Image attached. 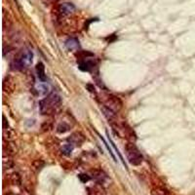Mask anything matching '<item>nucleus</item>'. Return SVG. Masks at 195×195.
Returning <instances> with one entry per match:
<instances>
[{
  "mask_svg": "<svg viewBox=\"0 0 195 195\" xmlns=\"http://www.w3.org/2000/svg\"><path fill=\"white\" fill-rule=\"evenodd\" d=\"M74 10H75V7L70 2H64V3L61 4L60 7H59V11L62 16H67V15L73 13Z\"/></svg>",
  "mask_w": 195,
  "mask_h": 195,
  "instance_id": "5",
  "label": "nucleus"
},
{
  "mask_svg": "<svg viewBox=\"0 0 195 195\" xmlns=\"http://www.w3.org/2000/svg\"><path fill=\"white\" fill-rule=\"evenodd\" d=\"M93 178H94V180L96 182H98V183H103V182L106 181V179H107V177L106 175L102 172V171H95L94 173H93Z\"/></svg>",
  "mask_w": 195,
  "mask_h": 195,
  "instance_id": "9",
  "label": "nucleus"
},
{
  "mask_svg": "<svg viewBox=\"0 0 195 195\" xmlns=\"http://www.w3.org/2000/svg\"><path fill=\"white\" fill-rule=\"evenodd\" d=\"M68 142H70V143H72L74 146L75 145H81V143L84 141V138H83V136H81L80 134H78V133H76V134H73L68 140H67Z\"/></svg>",
  "mask_w": 195,
  "mask_h": 195,
  "instance_id": "8",
  "label": "nucleus"
},
{
  "mask_svg": "<svg viewBox=\"0 0 195 195\" xmlns=\"http://www.w3.org/2000/svg\"><path fill=\"white\" fill-rule=\"evenodd\" d=\"M78 177H79V180H80V181H81L82 182H84V183L90 181V177H89V176H87V175L81 174V175H79Z\"/></svg>",
  "mask_w": 195,
  "mask_h": 195,
  "instance_id": "11",
  "label": "nucleus"
},
{
  "mask_svg": "<svg viewBox=\"0 0 195 195\" xmlns=\"http://www.w3.org/2000/svg\"><path fill=\"white\" fill-rule=\"evenodd\" d=\"M103 105L106 106L107 108L111 109L112 111H118L122 106V102L120 101V100L117 98V97H114V96H111V95H107L103 101Z\"/></svg>",
  "mask_w": 195,
  "mask_h": 195,
  "instance_id": "4",
  "label": "nucleus"
},
{
  "mask_svg": "<svg viewBox=\"0 0 195 195\" xmlns=\"http://www.w3.org/2000/svg\"><path fill=\"white\" fill-rule=\"evenodd\" d=\"M66 47L69 51H76L79 49V41L76 38H69L66 41Z\"/></svg>",
  "mask_w": 195,
  "mask_h": 195,
  "instance_id": "7",
  "label": "nucleus"
},
{
  "mask_svg": "<svg viewBox=\"0 0 195 195\" xmlns=\"http://www.w3.org/2000/svg\"><path fill=\"white\" fill-rule=\"evenodd\" d=\"M36 73L37 77L41 82H45L46 81V73H45V67L42 62H38L36 64Z\"/></svg>",
  "mask_w": 195,
  "mask_h": 195,
  "instance_id": "6",
  "label": "nucleus"
},
{
  "mask_svg": "<svg viewBox=\"0 0 195 195\" xmlns=\"http://www.w3.org/2000/svg\"><path fill=\"white\" fill-rule=\"evenodd\" d=\"M68 131V127L66 126L64 124H61V125H59V127H58V132H60V133H64V132H67Z\"/></svg>",
  "mask_w": 195,
  "mask_h": 195,
  "instance_id": "12",
  "label": "nucleus"
},
{
  "mask_svg": "<svg viewBox=\"0 0 195 195\" xmlns=\"http://www.w3.org/2000/svg\"><path fill=\"white\" fill-rule=\"evenodd\" d=\"M73 148H74L73 144L67 141L66 144H63V146H62V148H61V151H62V153H63L64 155L68 156V155L71 154V152H72Z\"/></svg>",
  "mask_w": 195,
  "mask_h": 195,
  "instance_id": "10",
  "label": "nucleus"
},
{
  "mask_svg": "<svg viewBox=\"0 0 195 195\" xmlns=\"http://www.w3.org/2000/svg\"><path fill=\"white\" fill-rule=\"evenodd\" d=\"M61 104L60 96L52 93L39 102V108L42 114H52L59 108Z\"/></svg>",
  "mask_w": 195,
  "mask_h": 195,
  "instance_id": "1",
  "label": "nucleus"
},
{
  "mask_svg": "<svg viewBox=\"0 0 195 195\" xmlns=\"http://www.w3.org/2000/svg\"><path fill=\"white\" fill-rule=\"evenodd\" d=\"M32 58H33V54L30 50H25L20 53L15 60H14L13 67L15 69H25L28 67L31 62H32Z\"/></svg>",
  "mask_w": 195,
  "mask_h": 195,
  "instance_id": "2",
  "label": "nucleus"
},
{
  "mask_svg": "<svg viewBox=\"0 0 195 195\" xmlns=\"http://www.w3.org/2000/svg\"><path fill=\"white\" fill-rule=\"evenodd\" d=\"M125 150H126V155H127L128 161L132 165L139 166L142 163V159H143L142 155L134 143H128L125 147Z\"/></svg>",
  "mask_w": 195,
  "mask_h": 195,
  "instance_id": "3",
  "label": "nucleus"
}]
</instances>
